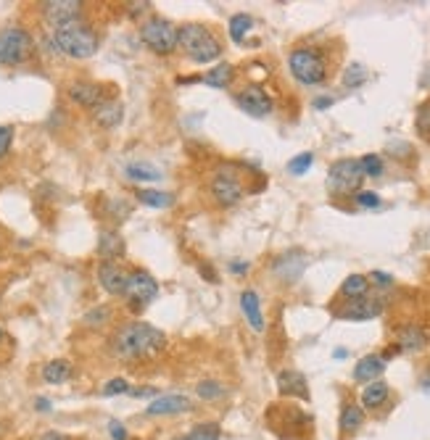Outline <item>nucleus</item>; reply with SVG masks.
<instances>
[{
    "instance_id": "1",
    "label": "nucleus",
    "mask_w": 430,
    "mask_h": 440,
    "mask_svg": "<svg viewBox=\"0 0 430 440\" xmlns=\"http://www.w3.org/2000/svg\"><path fill=\"white\" fill-rule=\"evenodd\" d=\"M164 332L151 327L145 322H132L116 332V353L125 359H138V356H148V353H159L164 348Z\"/></svg>"
},
{
    "instance_id": "2",
    "label": "nucleus",
    "mask_w": 430,
    "mask_h": 440,
    "mask_svg": "<svg viewBox=\"0 0 430 440\" xmlns=\"http://www.w3.org/2000/svg\"><path fill=\"white\" fill-rule=\"evenodd\" d=\"M177 48L188 56L193 63H212L222 56V45L219 40L201 24H185L177 32Z\"/></svg>"
},
{
    "instance_id": "3",
    "label": "nucleus",
    "mask_w": 430,
    "mask_h": 440,
    "mask_svg": "<svg viewBox=\"0 0 430 440\" xmlns=\"http://www.w3.org/2000/svg\"><path fill=\"white\" fill-rule=\"evenodd\" d=\"M53 42L56 48L72 58H90L98 51V35L82 22H69L53 29Z\"/></svg>"
},
{
    "instance_id": "4",
    "label": "nucleus",
    "mask_w": 430,
    "mask_h": 440,
    "mask_svg": "<svg viewBox=\"0 0 430 440\" xmlns=\"http://www.w3.org/2000/svg\"><path fill=\"white\" fill-rule=\"evenodd\" d=\"M288 66L301 85H319L328 79V63L317 48H296L288 58Z\"/></svg>"
},
{
    "instance_id": "5",
    "label": "nucleus",
    "mask_w": 430,
    "mask_h": 440,
    "mask_svg": "<svg viewBox=\"0 0 430 440\" xmlns=\"http://www.w3.org/2000/svg\"><path fill=\"white\" fill-rule=\"evenodd\" d=\"M35 48V42L29 38V32L22 26H8L0 32V63L3 66H19L29 58V53Z\"/></svg>"
},
{
    "instance_id": "6",
    "label": "nucleus",
    "mask_w": 430,
    "mask_h": 440,
    "mask_svg": "<svg viewBox=\"0 0 430 440\" xmlns=\"http://www.w3.org/2000/svg\"><path fill=\"white\" fill-rule=\"evenodd\" d=\"M177 26L166 19H151L140 26V40L159 56H166L177 48Z\"/></svg>"
},
{
    "instance_id": "7",
    "label": "nucleus",
    "mask_w": 430,
    "mask_h": 440,
    "mask_svg": "<svg viewBox=\"0 0 430 440\" xmlns=\"http://www.w3.org/2000/svg\"><path fill=\"white\" fill-rule=\"evenodd\" d=\"M362 166L356 158H341L330 166L328 172V188L335 193V195H349V193H359L362 188Z\"/></svg>"
},
{
    "instance_id": "8",
    "label": "nucleus",
    "mask_w": 430,
    "mask_h": 440,
    "mask_svg": "<svg viewBox=\"0 0 430 440\" xmlns=\"http://www.w3.org/2000/svg\"><path fill=\"white\" fill-rule=\"evenodd\" d=\"M212 195L219 206H235L243 198V185L232 169H219L212 177Z\"/></svg>"
},
{
    "instance_id": "9",
    "label": "nucleus",
    "mask_w": 430,
    "mask_h": 440,
    "mask_svg": "<svg viewBox=\"0 0 430 440\" xmlns=\"http://www.w3.org/2000/svg\"><path fill=\"white\" fill-rule=\"evenodd\" d=\"M125 295L135 303V306H145V303H151L153 298L159 295V282H156L148 272L135 269V272H129V275H127Z\"/></svg>"
},
{
    "instance_id": "10",
    "label": "nucleus",
    "mask_w": 430,
    "mask_h": 440,
    "mask_svg": "<svg viewBox=\"0 0 430 440\" xmlns=\"http://www.w3.org/2000/svg\"><path fill=\"white\" fill-rule=\"evenodd\" d=\"M238 106H241L246 113L256 116V119H262V116H269V113H272V98H269L259 85L243 88L241 92H238Z\"/></svg>"
},
{
    "instance_id": "11",
    "label": "nucleus",
    "mask_w": 430,
    "mask_h": 440,
    "mask_svg": "<svg viewBox=\"0 0 430 440\" xmlns=\"http://www.w3.org/2000/svg\"><path fill=\"white\" fill-rule=\"evenodd\" d=\"M383 311V303L378 298H354V301H349L343 306L341 311H338V319H349V322H365V319H375L380 316Z\"/></svg>"
},
{
    "instance_id": "12",
    "label": "nucleus",
    "mask_w": 430,
    "mask_h": 440,
    "mask_svg": "<svg viewBox=\"0 0 430 440\" xmlns=\"http://www.w3.org/2000/svg\"><path fill=\"white\" fill-rule=\"evenodd\" d=\"M79 8H82V3H77V0H53V3L42 6L45 19L53 24V29L69 24V22H79Z\"/></svg>"
},
{
    "instance_id": "13",
    "label": "nucleus",
    "mask_w": 430,
    "mask_h": 440,
    "mask_svg": "<svg viewBox=\"0 0 430 440\" xmlns=\"http://www.w3.org/2000/svg\"><path fill=\"white\" fill-rule=\"evenodd\" d=\"M193 409V403H190L188 396H156L151 403H148V409H145V414L148 416H172V414H185Z\"/></svg>"
},
{
    "instance_id": "14",
    "label": "nucleus",
    "mask_w": 430,
    "mask_h": 440,
    "mask_svg": "<svg viewBox=\"0 0 430 440\" xmlns=\"http://www.w3.org/2000/svg\"><path fill=\"white\" fill-rule=\"evenodd\" d=\"M98 282H101V288L106 290V293H111V295H125L127 272L119 264H114V261H103V264L98 266Z\"/></svg>"
},
{
    "instance_id": "15",
    "label": "nucleus",
    "mask_w": 430,
    "mask_h": 440,
    "mask_svg": "<svg viewBox=\"0 0 430 440\" xmlns=\"http://www.w3.org/2000/svg\"><path fill=\"white\" fill-rule=\"evenodd\" d=\"M69 98L79 106H85V108H98L106 98H103V90L98 85H93V82H72L69 85Z\"/></svg>"
},
{
    "instance_id": "16",
    "label": "nucleus",
    "mask_w": 430,
    "mask_h": 440,
    "mask_svg": "<svg viewBox=\"0 0 430 440\" xmlns=\"http://www.w3.org/2000/svg\"><path fill=\"white\" fill-rule=\"evenodd\" d=\"M278 388L282 396H293V398H309V385L306 377L296 369H282L278 375Z\"/></svg>"
},
{
    "instance_id": "17",
    "label": "nucleus",
    "mask_w": 430,
    "mask_h": 440,
    "mask_svg": "<svg viewBox=\"0 0 430 440\" xmlns=\"http://www.w3.org/2000/svg\"><path fill=\"white\" fill-rule=\"evenodd\" d=\"M385 372V359L378 353H369L365 359H359V364L354 366V380L356 382H375Z\"/></svg>"
},
{
    "instance_id": "18",
    "label": "nucleus",
    "mask_w": 430,
    "mask_h": 440,
    "mask_svg": "<svg viewBox=\"0 0 430 440\" xmlns=\"http://www.w3.org/2000/svg\"><path fill=\"white\" fill-rule=\"evenodd\" d=\"M241 309H243L246 322H248V327H251L253 332H262V329H264V314H262L259 295H256L253 290H246L241 295Z\"/></svg>"
},
{
    "instance_id": "19",
    "label": "nucleus",
    "mask_w": 430,
    "mask_h": 440,
    "mask_svg": "<svg viewBox=\"0 0 430 440\" xmlns=\"http://www.w3.org/2000/svg\"><path fill=\"white\" fill-rule=\"evenodd\" d=\"M388 393H391V388L383 380H375V382H369L367 388L362 390V406L365 409H380L383 403L388 401Z\"/></svg>"
},
{
    "instance_id": "20",
    "label": "nucleus",
    "mask_w": 430,
    "mask_h": 440,
    "mask_svg": "<svg viewBox=\"0 0 430 440\" xmlns=\"http://www.w3.org/2000/svg\"><path fill=\"white\" fill-rule=\"evenodd\" d=\"M122 113H125V108L119 101H103L95 108V122L101 127H116L122 122Z\"/></svg>"
},
{
    "instance_id": "21",
    "label": "nucleus",
    "mask_w": 430,
    "mask_h": 440,
    "mask_svg": "<svg viewBox=\"0 0 430 440\" xmlns=\"http://www.w3.org/2000/svg\"><path fill=\"white\" fill-rule=\"evenodd\" d=\"M369 290V279L365 275H349L341 285V295H346L349 301L354 298H365Z\"/></svg>"
},
{
    "instance_id": "22",
    "label": "nucleus",
    "mask_w": 430,
    "mask_h": 440,
    "mask_svg": "<svg viewBox=\"0 0 430 440\" xmlns=\"http://www.w3.org/2000/svg\"><path fill=\"white\" fill-rule=\"evenodd\" d=\"M425 343H428L425 332H422L420 327H415V325L404 327L401 329V335H399V348H401V351H422Z\"/></svg>"
},
{
    "instance_id": "23",
    "label": "nucleus",
    "mask_w": 430,
    "mask_h": 440,
    "mask_svg": "<svg viewBox=\"0 0 430 440\" xmlns=\"http://www.w3.org/2000/svg\"><path fill=\"white\" fill-rule=\"evenodd\" d=\"M362 425H365V409H359L356 403H346L341 412V430L349 435V432H356Z\"/></svg>"
},
{
    "instance_id": "24",
    "label": "nucleus",
    "mask_w": 430,
    "mask_h": 440,
    "mask_svg": "<svg viewBox=\"0 0 430 440\" xmlns=\"http://www.w3.org/2000/svg\"><path fill=\"white\" fill-rule=\"evenodd\" d=\"M98 253L106 261H111V259L125 253V243H122V238L116 232H103L101 240H98Z\"/></svg>"
},
{
    "instance_id": "25",
    "label": "nucleus",
    "mask_w": 430,
    "mask_h": 440,
    "mask_svg": "<svg viewBox=\"0 0 430 440\" xmlns=\"http://www.w3.org/2000/svg\"><path fill=\"white\" fill-rule=\"evenodd\" d=\"M72 375V364L66 361V359H56V361H48L45 369H42V377L45 382H51V385H58V382H66Z\"/></svg>"
},
{
    "instance_id": "26",
    "label": "nucleus",
    "mask_w": 430,
    "mask_h": 440,
    "mask_svg": "<svg viewBox=\"0 0 430 440\" xmlns=\"http://www.w3.org/2000/svg\"><path fill=\"white\" fill-rule=\"evenodd\" d=\"M232 74H235V72H232V66H230V63H219V66H214L212 72H206V74H203V85L222 90L232 82Z\"/></svg>"
},
{
    "instance_id": "27",
    "label": "nucleus",
    "mask_w": 430,
    "mask_h": 440,
    "mask_svg": "<svg viewBox=\"0 0 430 440\" xmlns=\"http://www.w3.org/2000/svg\"><path fill=\"white\" fill-rule=\"evenodd\" d=\"M125 174L129 179H135V182H156V179H161V172L156 169V166L145 164V161H135V164H127Z\"/></svg>"
},
{
    "instance_id": "28",
    "label": "nucleus",
    "mask_w": 430,
    "mask_h": 440,
    "mask_svg": "<svg viewBox=\"0 0 430 440\" xmlns=\"http://www.w3.org/2000/svg\"><path fill=\"white\" fill-rule=\"evenodd\" d=\"M138 201L143 206H151V209H166L175 203V195L172 193H161V190H140Z\"/></svg>"
},
{
    "instance_id": "29",
    "label": "nucleus",
    "mask_w": 430,
    "mask_h": 440,
    "mask_svg": "<svg viewBox=\"0 0 430 440\" xmlns=\"http://www.w3.org/2000/svg\"><path fill=\"white\" fill-rule=\"evenodd\" d=\"M251 26H253L251 16H246V13H235V16L230 19V38H232V42H243Z\"/></svg>"
},
{
    "instance_id": "30",
    "label": "nucleus",
    "mask_w": 430,
    "mask_h": 440,
    "mask_svg": "<svg viewBox=\"0 0 430 440\" xmlns=\"http://www.w3.org/2000/svg\"><path fill=\"white\" fill-rule=\"evenodd\" d=\"M222 435V430L216 422H203V425H196V427L190 430V435H185L188 440H219Z\"/></svg>"
},
{
    "instance_id": "31",
    "label": "nucleus",
    "mask_w": 430,
    "mask_h": 440,
    "mask_svg": "<svg viewBox=\"0 0 430 440\" xmlns=\"http://www.w3.org/2000/svg\"><path fill=\"white\" fill-rule=\"evenodd\" d=\"M198 396H201L203 401H216V398L225 396V385L216 382V380H203L201 385H198Z\"/></svg>"
},
{
    "instance_id": "32",
    "label": "nucleus",
    "mask_w": 430,
    "mask_h": 440,
    "mask_svg": "<svg viewBox=\"0 0 430 440\" xmlns=\"http://www.w3.org/2000/svg\"><path fill=\"white\" fill-rule=\"evenodd\" d=\"M359 166H362V174L365 177H380L383 174V161H380V156H375V153L362 156V158H359Z\"/></svg>"
},
{
    "instance_id": "33",
    "label": "nucleus",
    "mask_w": 430,
    "mask_h": 440,
    "mask_svg": "<svg viewBox=\"0 0 430 440\" xmlns=\"http://www.w3.org/2000/svg\"><path fill=\"white\" fill-rule=\"evenodd\" d=\"M367 79V72H365V66H359V63H351L349 69H346V74H343V85L346 88H359L362 82Z\"/></svg>"
},
{
    "instance_id": "34",
    "label": "nucleus",
    "mask_w": 430,
    "mask_h": 440,
    "mask_svg": "<svg viewBox=\"0 0 430 440\" xmlns=\"http://www.w3.org/2000/svg\"><path fill=\"white\" fill-rule=\"evenodd\" d=\"M314 164V153H298L293 161H288V172L291 174H304V172H309V166Z\"/></svg>"
},
{
    "instance_id": "35",
    "label": "nucleus",
    "mask_w": 430,
    "mask_h": 440,
    "mask_svg": "<svg viewBox=\"0 0 430 440\" xmlns=\"http://www.w3.org/2000/svg\"><path fill=\"white\" fill-rule=\"evenodd\" d=\"M415 127L422 138H430V101H425L417 108V119H415Z\"/></svg>"
},
{
    "instance_id": "36",
    "label": "nucleus",
    "mask_w": 430,
    "mask_h": 440,
    "mask_svg": "<svg viewBox=\"0 0 430 440\" xmlns=\"http://www.w3.org/2000/svg\"><path fill=\"white\" fill-rule=\"evenodd\" d=\"M354 201H356V206H362V209H378L380 195L378 193H372V190H359V193H354Z\"/></svg>"
},
{
    "instance_id": "37",
    "label": "nucleus",
    "mask_w": 430,
    "mask_h": 440,
    "mask_svg": "<svg viewBox=\"0 0 430 440\" xmlns=\"http://www.w3.org/2000/svg\"><path fill=\"white\" fill-rule=\"evenodd\" d=\"M122 393H129V385H127V380H122V377L109 380L101 390V396H106V398H109V396H122Z\"/></svg>"
},
{
    "instance_id": "38",
    "label": "nucleus",
    "mask_w": 430,
    "mask_h": 440,
    "mask_svg": "<svg viewBox=\"0 0 430 440\" xmlns=\"http://www.w3.org/2000/svg\"><path fill=\"white\" fill-rule=\"evenodd\" d=\"M13 142V127L11 124H0V158L8 153Z\"/></svg>"
},
{
    "instance_id": "39",
    "label": "nucleus",
    "mask_w": 430,
    "mask_h": 440,
    "mask_svg": "<svg viewBox=\"0 0 430 440\" xmlns=\"http://www.w3.org/2000/svg\"><path fill=\"white\" fill-rule=\"evenodd\" d=\"M367 279H372V285H378V288H391L393 285V277L385 275V272H372Z\"/></svg>"
},
{
    "instance_id": "40",
    "label": "nucleus",
    "mask_w": 430,
    "mask_h": 440,
    "mask_svg": "<svg viewBox=\"0 0 430 440\" xmlns=\"http://www.w3.org/2000/svg\"><path fill=\"white\" fill-rule=\"evenodd\" d=\"M109 316H111L109 309H95V311H90V314L85 316V322H88V325H103Z\"/></svg>"
},
{
    "instance_id": "41",
    "label": "nucleus",
    "mask_w": 430,
    "mask_h": 440,
    "mask_svg": "<svg viewBox=\"0 0 430 440\" xmlns=\"http://www.w3.org/2000/svg\"><path fill=\"white\" fill-rule=\"evenodd\" d=\"M109 430H111V438L114 440H127V430L122 422H116V419H111L109 422Z\"/></svg>"
},
{
    "instance_id": "42",
    "label": "nucleus",
    "mask_w": 430,
    "mask_h": 440,
    "mask_svg": "<svg viewBox=\"0 0 430 440\" xmlns=\"http://www.w3.org/2000/svg\"><path fill=\"white\" fill-rule=\"evenodd\" d=\"M129 396H135V398H145V396H156V388H135V390H129Z\"/></svg>"
},
{
    "instance_id": "43",
    "label": "nucleus",
    "mask_w": 430,
    "mask_h": 440,
    "mask_svg": "<svg viewBox=\"0 0 430 440\" xmlns=\"http://www.w3.org/2000/svg\"><path fill=\"white\" fill-rule=\"evenodd\" d=\"M230 272L243 275V272H248V264H246V261H232V264H230Z\"/></svg>"
},
{
    "instance_id": "44",
    "label": "nucleus",
    "mask_w": 430,
    "mask_h": 440,
    "mask_svg": "<svg viewBox=\"0 0 430 440\" xmlns=\"http://www.w3.org/2000/svg\"><path fill=\"white\" fill-rule=\"evenodd\" d=\"M35 406H38V412H51V401L48 398H38Z\"/></svg>"
},
{
    "instance_id": "45",
    "label": "nucleus",
    "mask_w": 430,
    "mask_h": 440,
    "mask_svg": "<svg viewBox=\"0 0 430 440\" xmlns=\"http://www.w3.org/2000/svg\"><path fill=\"white\" fill-rule=\"evenodd\" d=\"M333 106V98H317L314 101V108H330Z\"/></svg>"
},
{
    "instance_id": "46",
    "label": "nucleus",
    "mask_w": 430,
    "mask_h": 440,
    "mask_svg": "<svg viewBox=\"0 0 430 440\" xmlns=\"http://www.w3.org/2000/svg\"><path fill=\"white\" fill-rule=\"evenodd\" d=\"M42 440H72V438H66L63 432H48V435H42Z\"/></svg>"
},
{
    "instance_id": "47",
    "label": "nucleus",
    "mask_w": 430,
    "mask_h": 440,
    "mask_svg": "<svg viewBox=\"0 0 430 440\" xmlns=\"http://www.w3.org/2000/svg\"><path fill=\"white\" fill-rule=\"evenodd\" d=\"M420 388L425 390V393H430V372H428V375H422V380H420Z\"/></svg>"
},
{
    "instance_id": "48",
    "label": "nucleus",
    "mask_w": 430,
    "mask_h": 440,
    "mask_svg": "<svg viewBox=\"0 0 430 440\" xmlns=\"http://www.w3.org/2000/svg\"><path fill=\"white\" fill-rule=\"evenodd\" d=\"M0 340H3V329H0Z\"/></svg>"
},
{
    "instance_id": "49",
    "label": "nucleus",
    "mask_w": 430,
    "mask_h": 440,
    "mask_svg": "<svg viewBox=\"0 0 430 440\" xmlns=\"http://www.w3.org/2000/svg\"><path fill=\"white\" fill-rule=\"evenodd\" d=\"M175 440H188V438H175Z\"/></svg>"
}]
</instances>
